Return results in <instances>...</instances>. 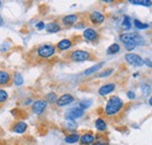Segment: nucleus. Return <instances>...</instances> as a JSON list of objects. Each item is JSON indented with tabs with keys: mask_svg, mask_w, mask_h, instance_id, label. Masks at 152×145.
Here are the masks:
<instances>
[{
	"mask_svg": "<svg viewBox=\"0 0 152 145\" xmlns=\"http://www.w3.org/2000/svg\"><path fill=\"white\" fill-rule=\"evenodd\" d=\"M70 59L75 62H83V61H88L90 60V54L86 51H75L70 55Z\"/></svg>",
	"mask_w": 152,
	"mask_h": 145,
	"instance_id": "5",
	"label": "nucleus"
},
{
	"mask_svg": "<svg viewBox=\"0 0 152 145\" xmlns=\"http://www.w3.org/2000/svg\"><path fill=\"white\" fill-rule=\"evenodd\" d=\"M94 139H95V137H94V135H91V133H84V135L81 136V138H80L81 143L84 145L91 144V143L94 142Z\"/></svg>",
	"mask_w": 152,
	"mask_h": 145,
	"instance_id": "14",
	"label": "nucleus"
},
{
	"mask_svg": "<svg viewBox=\"0 0 152 145\" xmlns=\"http://www.w3.org/2000/svg\"><path fill=\"white\" fill-rule=\"evenodd\" d=\"M14 83H15V86H22V83H23V77H22V75L19 74V72H17L15 75H14Z\"/></svg>",
	"mask_w": 152,
	"mask_h": 145,
	"instance_id": "24",
	"label": "nucleus"
},
{
	"mask_svg": "<svg viewBox=\"0 0 152 145\" xmlns=\"http://www.w3.org/2000/svg\"><path fill=\"white\" fill-rule=\"evenodd\" d=\"M72 46H73V42H72L69 39H63V40H61V41L57 43V48H58L60 51H67V49H69Z\"/></svg>",
	"mask_w": 152,
	"mask_h": 145,
	"instance_id": "12",
	"label": "nucleus"
},
{
	"mask_svg": "<svg viewBox=\"0 0 152 145\" xmlns=\"http://www.w3.org/2000/svg\"><path fill=\"white\" fill-rule=\"evenodd\" d=\"M130 4L132 5H139V6H145V7H150L152 6L151 0H129Z\"/></svg>",
	"mask_w": 152,
	"mask_h": 145,
	"instance_id": "18",
	"label": "nucleus"
},
{
	"mask_svg": "<svg viewBox=\"0 0 152 145\" xmlns=\"http://www.w3.org/2000/svg\"><path fill=\"white\" fill-rule=\"evenodd\" d=\"M133 23H134V26H136L137 29H146V28H149V25L148 23H144V22H142L140 20H137V19L133 21Z\"/></svg>",
	"mask_w": 152,
	"mask_h": 145,
	"instance_id": "23",
	"label": "nucleus"
},
{
	"mask_svg": "<svg viewBox=\"0 0 152 145\" xmlns=\"http://www.w3.org/2000/svg\"><path fill=\"white\" fill-rule=\"evenodd\" d=\"M11 80V75L5 70H0V84H7Z\"/></svg>",
	"mask_w": 152,
	"mask_h": 145,
	"instance_id": "16",
	"label": "nucleus"
},
{
	"mask_svg": "<svg viewBox=\"0 0 152 145\" xmlns=\"http://www.w3.org/2000/svg\"><path fill=\"white\" fill-rule=\"evenodd\" d=\"M90 105H91V101L90 100H84V101H81L80 102V108L82 109V110L89 108Z\"/></svg>",
	"mask_w": 152,
	"mask_h": 145,
	"instance_id": "26",
	"label": "nucleus"
},
{
	"mask_svg": "<svg viewBox=\"0 0 152 145\" xmlns=\"http://www.w3.org/2000/svg\"><path fill=\"white\" fill-rule=\"evenodd\" d=\"M26 129H27V124H26L25 122H18V123L15 124V127H14V132H17V133H22V132L26 131Z\"/></svg>",
	"mask_w": 152,
	"mask_h": 145,
	"instance_id": "19",
	"label": "nucleus"
},
{
	"mask_svg": "<svg viewBox=\"0 0 152 145\" xmlns=\"http://www.w3.org/2000/svg\"><path fill=\"white\" fill-rule=\"evenodd\" d=\"M115 90V84L114 83H107L104 86H102L99 89H98V94L101 96H107L109 95L110 92H113Z\"/></svg>",
	"mask_w": 152,
	"mask_h": 145,
	"instance_id": "11",
	"label": "nucleus"
},
{
	"mask_svg": "<svg viewBox=\"0 0 152 145\" xmlns=\"http://www.w3.org/2000/svg\"><path fill=\"white\" fill-rule=\"evenodd\" d=\"M83 114H84V110H82L80 107H78V108H72L66 112V118H67L68 121H74L76 118L82 117Z\"/></svg>",
	"mask_w": 152,
	"mask_h": 145,
	"instance_id": "6",
	"label": "nucleus"
},
{
	"mask_svg": "<svg viewBox=\"0 0 152 145\" xmlns=\"http://www.w3.org/2000/svg\"><path fill=\"white\" fill-rule=\"evenodd\" d=\"M47 102H50V103H53V102H57L56 95H55L54 92L48 94V95H47Z\"/></svg>",
	"mask_w": 152,
	"mask_h": 145,
	"instance_id": "27",
	"label": "nucleus"
},
{
	"mask_svg": "<svg viewBox=\"0 0 152 145\" xmlns=\"http://www.w3.org/2000/svg\"><path fill=\"white\" fill-rule=\"evenodd\" d=\"M7 97H8V94H7V92H6L5 90L0 89V103L5 102V101L7 100Z\"/></svg>",
	"mask_w": 152,
	"mask_h": 145,
	"instance_id": "28",
	"label": "nucleus"
},
{
	"mask_svg": "<svg viewBox=\"0 0 152 145\" xmlns=\"http://www.w3.org/2000/svg\"><path fill=\"white\" fill-rule=\"evenodd\" d=\"M66 125H67V127L69 130H75L76 127H77V124H76L74 121H67L66 122Z\"/></svg>",
	"mask_w": 152,
	"mask_h": 145,
	"instance_id": "29",
	"label": "nucleus"
},
{
	"mask_svg": "<svg viewBox=\"0 0 152 145\" xmlns=\"http://www.w3.org/2000/svg\"><path fill=\"white\" fill-rule=\"evenodd\" d=\"M95 127H96V129L99 130V131H105V129H107V123H105L104 119L98 118V119H96Z\"/></svg>",
	"mask_w": 152,
	"mask_h": 145,
	"instance_id": "20",
	"label": "nucleus"
},
{
	"mask_svg": "<svg viewBox=\"0 0 152 145\" xmlns=\"http://www.w3.org/2000/svg\"><path fill=\"white\" fill-rule=\"evenodd\" d=\"M73 101H74V96H73V95H70V94H64V95H62L60 98H57L56 104L58 107H64V105L70 104Z\"/></svg>",
	"mask_w": 152,
	"mask_h": 145,
	"instance_id": "8",
	"label": "nucleus"
},
{
	"mask_svg": "<svg viewBox=\"0 0 152 145\" xmlns=\"http://www.w3.org/2000/svg\"><path fill=\"white\" fill-rule=\"evenodd\" d=\"M46 108H47V101L45 100H39L33 103V111L37 115H41Z\"/></svg>",
	"mask_w": 152,
	"mask_h": 145,
	"instance_id": "7",
	"label": "nucleus"
},
{
	"mask_svg": "<svg viewBox=\"0 0 152 145\" xmlns=\"http://www.w3.org/2000/svg\"><path fill=\"white\" fill-rule=\"evenodd\" d=\"M83 36L88 41H95L98 37V34H97V32L94 28H86L84 32H83Z\"/></svg>",
	"mask_w": 152,
	"mask_h": 145,
	"instance_id": "9",
	"label": "nucleus"
},
{
	"mask_svg": "<svg viewBox=\"0 0 152 145\" xmlns=\"http://www.w3.org/2000/svg\"><path fill=\"white\" fill-rule=\"evenodd\" d=\"M149 103H150V104H151V105H152V97H151V98H150V101H149Z\"/></svg>",
	"mask_w": 152,
	"mask_h": 145,
	"instance_id": "37",
	"label": "nucleus"
},
{
	"mask_svg": "<svg viewBox=\"0 0 152 145\" xmlns=\"http://www.w3.org/2000/svg\"><path fill=\"white\" fill-rule=\"evenodd\" d=\"M0 5H1V1H0Z\"/></svg>",
	"mask_w": 152,
	"mask_h": 145,
	"instance_id": "38",
	"label": "nucleus"
},
{
	"mask_svg": "<svg viewBox=\"0 0 152 145\" xmlns=\"http://www.w3.org/2000/svg\"><path fill=\"white\" fill-rule=\"evenodd\" d=\"M144 63H148L150 67H152V62L150 61V60H145V61H144Z\"/></svg>",
	"mask_w": 152,
	"mask_h": 145,
	"instance_id": "34",
	"label": "nucleus"
},
{
	"mask_svg": "<svg viewBox=\"0 0 152 145\" xmlns=\"http://www.w3.org/2000/svg\"><path fill=\"white\" fill-rule=\"evenodd\" d=\"M128 97L133 100V98H134V92H133V91H128Z\"/></svg>",
	"mask_w": 152,
	"mask_h": 145,
	"instance_id": "33",
	"label": "nucleus"
},
{
	"mask_svg": "<svg viewBox=\"0 0 152 145\" xmlns=\"http://www.w3.org/2000/svg\"><path fill=\"white\" fill-rule=\"evenodd\" d=\"M119 39L123 42L126 51H133L136 48V46L143 43L142 37L137 33H123V34H121Z\"/></svg>",
	"mask_w": 152,
	"mask_h": 145,
	"instance_id": "1",
	"label": "nucleus"
},
{
	"mask_svg": "<svg viewBox=\"0 0 152 145\" xmlns=\"http://www.w3.org/2000/svg\"><path fill=\"white\" fill-rule=\"evenodd\" d=\"M123 105H124V103H123V101L118 96H111L108 100L105 109H104L105 115H108V116H115V115H117L122 110Z\"/></svg>",
	"mask_w": 152,
	"mask_h": 145,
	"instance_id": "2",
	"label": "nucleus"
},
{
	"mask_svg": "<svg viewBox=\"0 0 152 145\" xmlns=\"http://www.w3.org/2000/svg\"><path fill=\"white\" fill-rule=\"evenodd\" d=\"M119 52V45L118 43H113L108 49H107V53L108 54H116Z\"/></svg>",
	"mask_w": 152,
	"mask_h": 145,
	"instance_id": "22",
	"label": "nucleus"
},
{
	"mask_svg": "<svg viewBox=\"0 0 152 145\" xmlns=\"http://www.w3.org/2000/svg\"><path fill=\"white\" fill-rule=\"evenodd\" d=\"M103 64H104L103 62H101V63H98V64H95V66H93L91 68H89V69L84 70V72H83V74H84V75H87V76H88V75H91V74H94L95 72H97V70H98V69H99V68H101Z\"/></svg>",
	"mask_w": 152,
	"mask_h": 145,
	"instance_id": "21",
	"label": "nucleus"
},
{
	"mask_svg": "<svg viewBox=\"0 0 152 145\" xmlns=\"http://www.w3.org/2000/svg\"><path fill=\"white\" fill-rule=\"evenodd\" d=\"M142 91H143V94H146V95H148V94L151 91V87L148 86V84H145V86L142 87Z\"/></svg>",
	"mask_w": 152,
	"mask_h": 145,
	"instance_id": "31",
	"label": "nucleus"
},
{
	"mask_svg": "<svg viewBox=\"0 0 152 145\" xmlns=\"http://www.w3.org/2000/svg\"><path fill=\"white\" fill-rule=\"evenodd\" d=\"M80 138H81V137H80L77 133H72V135H69V136H67V137L64 138V142H66L67 144H74V143L80 141Z\"/></svg>",
	"mask_w": 152,
	"mask_h": 145,
	"instance_id": "17",
	"label": "nucleus"
},
{
	"mask_svg": "<svg viewBox=\"0 0 152 145\" xmlns=\"http://www.w3.org/2000/svg\"><path fill=\"white\" fill-rule=\"evenodd\" d=\"M77 15L75 14H69V15H66L64 18L62 19V22H63V25H66V26H72V25H74L76 21H77Z\"/></svg>",
	"mask_w": 152,
	"mask_h": 145,
	"instance_id": "13",
	"label": "nucleus"
},
{
	"mask_svg": "<svg viewBox=\"0 0 152 145\" xmlns=\"http://www.w3.org/2000/svg\"><path fill=\"white\" fill-rule=\"evenodd\" d=\"M46 29H47V32H49V33H56L58 32L60 29H61V27H60V25L57 23V22H49L47 26H46Z\"/></svg>",
	"mask_w": 152,
	"mask_h": 145,
	"instance_id": "15",
	"label": "nucleus"
},
{
	"mask_svg": "<svg viewBox=\"0 0 152 145\" xmlns=\"http://www.w3.org/2000/svg\"><path fill=\"white\" fill-rule=\"evenodd\" d=\"M125 60L129 64H131L133 67H142L144 64V60L139 55L133 54V53H129L125 55Z\"/></svg>",
	"mask_w": 152,
	"mask_h": 145,
	"instance_id": "4",
	"label": "nucleus"
},
{
	"mask_svg": "<svg viewBox=\"0 0 152 145\" xmlns=\"http://www.w3.org/2000/svg\"><path fill=\"white\" fill-rule=\"evenodd\" d=\"M37 28H38V29H43V28H45V23H43L42 21L38 22V23H37Z\"/></svg>",
	"mask_w": 152,
	"mask_h": 145,
	"instance_id": "32",
	"label": "nucleus"
},
{
	"mask_svg": "<svg viewBox=\"0 0 152 145\" xmlns=\"http://www.w3.org/2000/svg\"><path fill=\"white\" fill-rule=\"evenodd\" d=\"M93 145H108V144H105V143H102V142H97V143H95V144H93Z\"/></svg>",
	"mask_w": 152,
	"mask_h": 145,
	"instance_id": "35",
	"label": "nucleus"
},
{
	"mask_svg": "<svg viewBox=\"0 0 152 145\" xmlns=\"http://www.w3.org/2000/svg\"><path fill=\"white\" fill-rule=\"evenodd\" d=\"M122 26H123V28H125V29H130V28H131V22H130V18H129V17H126V15L124 17Z\"/></svg>",
	"mask_w": 152,
	"mask_h": 145,
	"instance_id": "25",
	"label": "nucleus"
},
{
	"mask_svg": "<svg viewBox=\"0 0 152 145\" xmlns=\"http://www.w3.org/2000/svg\"><path fill=\"white\" fill-rule=\"evenodd\" d=\"M55 53V47L53 45H43L38 48V55L42 59H49Z\"/></svg>",
	"mask_w": 152,
	"mask_h": 145,
	"instance_id": "3",
	"label": "nucleus"
},
{
	"mask_svg": "<svg viewBox=\"0 0 152 145\" xmlns=\"http://www.w3.org/2000/svg\"><path fill=\"white\" fill-rule=\"evenodd\" d=\"M104 19H105V17H104L101 12H98V11H94V12H91V14H90V21H91L93 23H96V25L102 23V22L104 21Z\"/></svg>",
	"mask_w": 152,
	"mask_h": 145,
	"instance_id": "10",
	"label": "nucleus"
},
{
	"mask_svg": "<svg viewBox=\"0 0 152 145\" xmlns=\"http://www.w3.org/2000/svg\"><path fill=\"white\" fill-rule=\"evenodd\" d=\"M2 25V18H1V15H0V26Z\"/></svg>",
	"mask_w": 152,
	"mask_h": 145,
	"instance_id": "36",
	"label": "nucleus"
},
{
	"mask_svg": "<svg viewBox=\"0 0 152 145\" xmlns=\"http://www.w3.org/2000/svg\"><path fill=\"white\" fill-rule=\"evenodd\" d=\"M114 72V69H107V70H104V72H102L98 76L99 77H107V76H109V75H111Z\"/></svg>",
	"mask_w": 152,
	"mask_h": 145,
	"instance_id": "30",
	"label": "nucleus"
}]
</instances>
